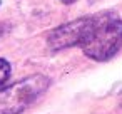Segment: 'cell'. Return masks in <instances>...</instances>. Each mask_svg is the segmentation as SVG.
<instances>
[{
	"label": "cell",
	"mask_w": 122,
	"mask_h": 114,
	"mask_svg": "<svg viewBox=\"0 0 122 114\" xmlns=\"http://www.w3.org/2000/svg\"><path fill=\"white\" fill-rule=\"evenodd\" d=\"M12 74V65L7 59H0V86H4Z\"/></svg>",
	"instance_id": "277c9868"
},
{
	"label": "cell",
	"mask_w": 122,
	"mask_h": 114,
	"mask_svg": "<svg viewBox=\"0 0 122 114\" xmlns=\"http://www.w3.org/2000/svg\"><path fill=\"white\" fill-rule=\"evenodd\" d=\"M49 87L50 77L45 74H32L10 86L0 87V114H22Z\"/></svg>",
	"instance_id": "7a4b0ae2"
},
{
	"label": "cell",
	"mask_w": 122,
	"mask_h": 114,
	"mask_svg": "<svg viewBox=\"0 0 122 114\" xmlns=\"http://www.w3.org/2000/svg\"><path fill=\"white\" fill-rule=\"evenodd\" d=\"M94 24V14L65 22L47 34V45L52 50H65L70 47H80Z\"/></svg>",
	"instance_id": "3957f363"
},
{
	"label": "cell",
	"mask_w": 122,
	"mask_h": 114,
	"mask_svg": "<svg viewBox=\"0 0 122 114\" xmlns=\"http://www.w3.org/2000/svg\"><path fill=\"white\" fill-rule=\"evenodd\" d=\"M60 2H62L64 5H70V4H75L77 0H60Z\"/></svg>",
	"instance_id": "5b68a950"
},
{
	"label": "cell",
	"mask_w": 122,
	"mask_h": 114,
	"mask_svg": "<svg viewBox=\"0 0 122 114\" xmlns=\"http://www.w3.org/2000/svg\"><path fill=\"white\" fill-rule=\"evenodd\" d=\"M122 47V19L114 10H100L94 14V24L82 42V52L95 60H110Z\"/></svg>",
	"instance_id": "6da1fadb"
},
{
	"label": "cell",
	"mask_w": 122,
	"mask_h": 114,
	"mask_svg": "<svg viewBox=\"0 0 122 114\" xmlns=\"http://www.w3.org/2000/svg\"><path fill=\"white\" fill-rule=\"evenodd\" d=\"M0 7H2V0H0Z\"/></svg>",
	"instance_id": "8992f818"
}]
</instances>
